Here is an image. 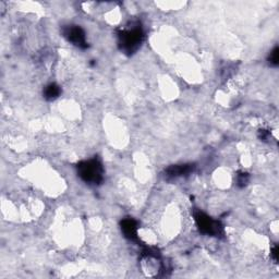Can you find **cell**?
<instances>
[{
  "mask_svg": "<svg viewBox=\"0 0 279 279\" xmlns=\"http://www.w3.org/2000/svg\"><path fill=\"white\" fill-rule=\"evenodd\" d=\"M249 180H250V176H249V173L247 172H239L238 174H237V185L240 187V188H244L248 182H249Z\"/></svg>",
  "mask_w": 279,
  "mask_h": 279,
  "instance_id": "cell-9",
  "label": "cell"
},
{
  "mask_svg": "<svg viewBox=\"0 0 279 279\" xmlns=\"http://www.w3.org/2000/svg\"><path fill=\"white\" fill-rule=\"evenodd\" d=\"M193 217L200 232L206 236L217 237V238H220V237L225 235L224 226H222L221 222L217 219L212 218L211 216H208L204 212L195 209L193 212Z\"/></svg>",
  "mask_w": 279,
  "mask_h": 279,
  "instance_id": "cell-3",
  "label": "cell"
},
{
  "mask_svg": "<svg viewBox=\"0 0 279 279\" xmlns=\"http://www.w3.org/2000/svg\"><path fill=\"white\" fill-rule=\"evenodd\" d=\"M76 170L79 177L88 184L99 185L103 182L104 167L97 158L83 160L76 166Z\"/></svg>",
  "mask_w": 279,
  "mask_h": 279,
  "instance_id": "cell-2",
  "label": "cell"
},
{
  "mask_svg": "<svg viewBox=\"0 0 279 279\" xmlns=\"http://www.w3.org/2000/svg\"><path fill=\"white\" fill-rule=\"evenodd\" d=\"M62 34L64 37L71 43L72 45L81 48V50H85L88 47L87 40H86V34L84 30L79 25H68L65 26L62 30Z\"/></svg>",
  "mask_w": 279,
  "mask_h": 279,
  "instance_id": "cell-4",
  "label": "cell"
},
{
  "mask_svg": "<svg viewBox=\"0 0 279 279\" xmlns=\"http://www.w3.org/2000/svg\"><path fill=\"white\" fill-rule=\"evenodd\" d=\"M260 137L265 141V140H267L269 137V132L266 130H261L260 131Z\"/></svg>",
  "mask_w": 279,
  "mask_h": 279,
  "instance_id": "cell-11",
  "label": "cell"
},
{
  "mask_svg": "<svg viewBox=\"0 0 279 279\" xmlns=\"http://www.w3.org/2000/svg\"><path fill=\"white\" fill-rule=\"evenodd\" d=\"M195 166L193 164H182V165H173L168 167L165 170V178L166 179H178L181 177L189 176L193 172Z\"/></svg>",
  "mask_w": 279,
  "mask_h": 279,
  "instance_id": "cell-5",
  "label": "cell"
},
{
  "mask_svg": "<svg viewBox=\"0 0 279 279\" xmlns=\"http://www.w3.org/2000/svg\"><path fill=\"white\" fill-rule=\"evenodd\" d=\"M61 94V88L56 83H51L44 89V97L47 101H55Z\"/></svg>",
  "mask_w": 279,
  "mask_h": 279,
  "instance_id": "cell-7",
  "label": "cell"
},
{
  "mask_svg": "<svg viewBox=\"0 0 279 279\" xmlns=\"http://www.w3.org/2000/svg\"><path fill=\"white\" fill-rule=\"evenodd\" d=\"M270 252H271L270 255H271V257H273V260L277 263V261H278V246H277V244L273 247V249H271Z\"/></svg>",
  "mask_w": 279,
  "mask_h": 279,
  "instance_id": "cell-10",
  "label": "cell"
},
{
  "mask_svg": "<svg viewBox=\"0 0 279 279\" xmlns=\"http://www.w3.org/2000/svg\"><path fill=\"white\" fill-rule=\"evenodd\" d=\"M144 39V32L140 23H131L118 33V45L120 51L127 55L134 54Z\"/></svg>",
  "mask_w": 279,
  "mask_h": 279,
  "instance_id": "cell-1",
  "label": "cell"
},
{
  "mask_svg": "<svg viewBox=\"0 0 279 279\" xmlns=\"http://www.w3.org/2000/svg\"><path fill=\"white\" fill-rule=\"evenodd\" d=\"M121 230L127 239L138 242L137 222L133 218H124L121 221Z\"/></svg>",
  "mask_w": 279,
  "mask_h": 279,
  "instance_id": "cell-6",
  "label": "cell"
},
{
  "mask_svg": "<svg viewBox=\"0 0 279 279\" xmlns=\"http://www.w3.org/2000/svg\"><path fill=\"white\" fill-rule=\"evenodd\" d=\"M268 62L271 67H277L279 65V48L276 46L268 56Z\"/></svg>",
  "mask_w": 279,
  "mask_h": 279,
  "instance_id": "cell-8",
  "label": "cell"
}]
</instances>
